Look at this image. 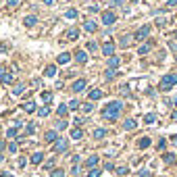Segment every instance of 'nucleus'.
Masks as SVG:
<instances>
[{
	"instance_id": "7",
	"label": "nucleus",
	"mask_w": 177,
	"mask_h": 177,
	"mask_svg": "<svg viewBox=\"0 0 177 177\" xmlns=\"http://www.w3.org/2000/svg\"><path fill=\"white\" fill-rule=\"evenodd\" d=\"M102 54H104V56H108V58H111V56H115V44H113V42H106V44L102 46Z\"/></svg>"
},
{
	"instance_id": "23",
	"label": "nucleus",
	"mask_w": 177,
	"mask_h": 177,
	"mask_svg": "<svg viewBox=\"0 0 177 177\" xmlns=\"http://www.w3.org/2000/svg\"><path fill=\"white\" fill-rule=\"evenodd\" d=\"M115 75H117V69H106L104 79H115Z\"/></svg>"
},
{
	"instance_id": "40",
	"label": "nucleus",
	"mask_w": 177,
	"mask_h": 177,
	"mask_svg": "<svg viewBox=\"0 0 177 177\" xmlns=\"http://www.w3.org/2000/svg\"><path fill=\"white\" fill-rule=\"evenodd\" d=\"M88 177H100V169H92L88 173Z\"/></svg>"
},
{
	"instance_id": "44",
	"label": "nucleus",
	"mask_w": 177,
	"mask_h": 177,
	"mask_svg": "<svg viewBox=\"0 0 177 177\" xmlns=\"http://www.w3.org/2000/svg\"><path fill=\"white\" fill-rule=\"evenodd\" d=\"M25 165H27V158L21 156V158H19V167H25Z\"/></svg>"
},
{
	"instance_id": "2",
	"label": "nucleus",
	"mask_w": 177,
	"mask_h": 177,
	"mask_svg": "<svg viewBox=\"0 0 177 177\" xmlns=\"http://www.w3.org/2000/svg\"><path fill=\"white\" fill-rule=\"evenodd\" d=\"M175 84H177V73H169V75H165V77L161 79L158 90H161V92H169V90L173 88Z\"/></svg>"
},
{
	"instance_id": "34",
	"label": "nucleus",
	"mask_w": 177,
	"mask_h": 177,
	"mask_svg": "<svg viewBox=\"0 0 177 177\" xmlns=\"http://www.w3.org/2000/svg\"><path fill=\"white\" fill-rule=\"evenodd\" d=\"M6 137L10 140V137H17V127H10L8 131H6Z\"/></svg>"
},
{
	"instance_id": "20",
	"label": "nucleus",
	"mask_w": 177,
	"mask_h": 177,
	"mask_svg": "<svg viewBox=\"0 0 177 177\" xmlns=\"http://www.w3.org/2000/svg\"><path fill=\"white\" fill-rule=\"evenodd\" d=\"M106 129H102V127H98V129H94V137H96V140H102V137H104V135H106Z\"/></svg>"
},
{
	"instance_id": "48",
	"label": "nucleus",
	"mask_w": 177,
	"mask_h": 177,
	"mask_svg": "<svg viewBox=\"0 0 177 177\" xmlns=\"http://www.w3.org/2000/svg\"><path fill=\"white\" fill-rule=\"evenodd\" d=\"M19 4V0H8V6H17Z\"/></svg>"
},
{
	"instance_id": "14",
	"label": "nucleus",
	"mask_w": 177,
	"mask_h": 177,
	"mask_svg": "<svg viewBox=\"0 0 177 177\" xmlns=\"http://www.w3.org/2000/svg\"><path fill=\"white\" fill-rule=\"evenodd\" d=\"M88 98L90 100H100V98H102V90H92L88 94Z\"/></svg>"
},
{
	"instance_id": "15",
	"label": "nucleus",
	"mask_w": 177,
	"mask_h": 177,
	"mask_svg": "<svg viewBox=\"0 0 177 177\" xmlns=\"http://www.w3.org/2000/svg\"><path fill=\"white\" fill-rule=\"evenodd\" d=\"M152 50V42H146L144 46H140V50H137V54H148Z\"/></svg>"
},
{
	"instance_id": "49",
	"label": "nucleus",
	"mask_w": 177,
	"mask_h": 177,
	"mask_svg": "<svg viewBox=\"0 0 177 177\" xmlns=\"http://www.w3.org/2000/svg\"><path fill=\"white\" fill-rule=\"evenodd\" d=\"M177 4V0H167V6H175Z\"/></svg>"
},
{
	"instance_id": "36",
	"label": "nucleus",
	"mask_w": 177,
	"mask_h": 177,
	"mask_svg": "<svg viewBox=\"0 0 177 177\" xmlns=\"http://www.w3.org/2000/svg\"><path fill=\"white\" fill-rule=\"evenodd\" d=\"M79 106H81V104H79L77 100H71V102H69V108H71V111H77Z\"/></svg>"
},
{
	"instance_id": "50",
	"label": "nucleus",
	"mask_w": 177,
	"mask_h": 177,
	"mask_svg": "<svg viewBox=\"0 0 177 177\" xmlns=\"http://www.w3.org/2000/svg\"><path fill=\"white\" fill-rule=\"evenodd\" d=\"M171 119H173V121H177V111H173V113H171Z\"/></svg>"
},
{
	"instance_id": "16",
	"label": "nucleus",
	"mask_w": 177,
	"mask_h": 177,
	"mask_svg": "<svg viewBox=\"0 0 177 177\" xmlns=\"http://www.w3.org/2000/svg\"><path fill=\"white\" fill-rule=\"evenodd\" d=\"M67 113H69V104H60V106L56 108V115H58V117H65Z\"/></svg>"
},
{
	"instance_id": "11",
	"label": "nucleus",
	"mask_w": 177,
	"mask_h": 177,
	"mask_svg": "<svg viewBox=\"0 0 177 177\" xmlns=\"http://www.w3.org/2000/svg\"><path fill=\"white\" fill-rule=\"evenodd\" d=\"M119 65H121V58L119 56H111L108 58V69H117Z\"/></svg>"
},
{
	"instance_id": "30",
	"label": "nucleus",
	"mask_w": 177,
	"mask_h": 177,
	"mask_svg": "<svg viewBox=\"0 0 177 177\" xmlns=\"http://www.w3.org/2000/svg\"><path fill=\"white\" fill-rule=\"evenodd\" d=\"M137 146H140V148H148V146H150V137H142V140L137 142Z\"/></svg>"
},
{
	"instance_id": "43",
	"label": "nucleus",
	"mask_w": 177,
	"mask_h": 177,
	"mask_svg": "<svg viewBox=\"0 0 177 177\" xmlns=\"http://www.w3.org/2000/svg\"><path fill=\"white\" fill-rule=\"evenodd\" d=\"M8 150H10V152H17V144L10 142V144H8Z\"/></svg>"
},
{
	"instance_id": "41",
	"label": "nucleus",
	"mask_w": 177,
	"mask_h": 177,
	"mask_svg": "<svg viewBox=\"0 0 177 177\" xmlns=\"http://www.w3.org/2000/svg\"><path fill=\"white\" fill-rule=\"evenodd\" d=\"M88 50H92V52L98 50V44H96V42H88Z\"/></svg>"
},
{
	"instance_id": "19",
	"label": "nucleus",
	"mask_w": 177,
	"mask_h": 177,
	"mask_svg": "<svg viewBox=\"0 0 177 177\" xmlns=\"http://www.w3.org/2000/svg\"><path fill=\"white\" fill-rule=\"evenodd\" d=\"M123 127H125V129H135V127H137V121H135V119H127V121L123 123Z\"/></svg>"
},
{
	"instance_id": "21",
	"label": "nucleus",
	"mask_w": 177,
	"mask_h": 177,
	"mask_svg": "<svg viewBox=\"0 0 177 177\" xmlns=\"http://www.w3.org/2000/svg\"><path fill=\"white\" fill-rule=\"evenodd\" d=\"M71 137H73V140H81V137H84V131H81L79 127H75V129L71 131Z\"/></svg>"
},
{
	"instance_id": "9",
	"label": "nucleus",
	"mask_w": 177,
	"mask_h": 177,
	"mask_svg": "<svg viewBox=\"0 0 177 177\" xmlns=\"http://www.w3.org/2000/svg\"><path fill=\"white\" fill-rule=\"evenodd\" d=\"M84 29L90 31V34H94V31L98 29V25H96V21H86V23H84Z\"/></svg>"
},
{
	"instance_id": "54",
	"label": "nucleus",
	"mask_w": 177,
	"mask_h": 177,
	"mask_svg": "<svg viewBox=\"0 0 177 177\" xmlns=\"http://www.w3.org/2000/svg\"><path fill=\"white\" fill-rule=\"evenodd\" d=\"M2 75H4V67H0V79H2Z\"/></svg>"
},
{
	"instance_id": "51",
	"label": "nucleus",
	"mask_w": 177,
	"mask_h": 177,
	"mask_svg": "<svg viewBox=\"0 0 177 177\" xmlns=\"http://www.w3.org/2000/svg\"><path fill=\"white\" fill-rule=\"evenodd\" d=\"M4 148H6V146H4V142H2V140H0V152H2V150H4Z\"/></svg>"
},
{
	"instance_id": "5",
	"label": "nucleus",
	"mask_w": 177,
	"mask_h": 177,
	"mask_svg": "<svg viewBox=\"0 0 177 177\" xmlns=\"http://www.w3.org/2000/svg\"><path fill=\"white\" fill-rule=\"evenodd\" d=\"M67 148H69V142H67V140H63V137H58V140L54 142V150H56V152H65Z\"/></svg>"
},
{
	"instance_id": "46",
	"label": "nucleus",
	"mask_w": 177,
	"mask_h": 177,
	"mask_svg": "<svg viewBox=\"0 0 177 177\" xmlns=\"http://www.w3.org/2000/svg\"><path fill=\"white\" fill-rule=\"evenodd\" d=\"M111 4H113V6H121V4H123V0H111Z\"/></svg>"
},
{
	"instance_id": "17",
	"label": "nucleus",
	"mask_w": 177,
	"mask_h": 177,
	"mask_svg": "<svg viewBox=\"0 0 177 177\" xmlns=\"http://www.w3.org/2000/svg\"><path fill=\"white\" fill-rule=\"evenodd\" d=\"M42 161H44V152H36V154L31 156V163H34V165H40Z\"/></svg>"
},
{
	"instance_id": "6",
	"label": "nucleus",
	"mask_w": 177,
	"mask_h": 177,
	"mask_svg": "<svg viewBox=\"0 0 177 177\" xmlns=\"http://www.w3.org/2000/svg\"><path fill=\"white\" fill-rule=\"evenodd\" d=\"M86 86H88V81H86V79H77V81H73L71 90H73L75 94H79V92H84V90H86Z\"/></svg>"
},
{
	"instance_id": "13",
	"label": "nucleus",
	"mask_w": 177,
	"mask_h": 177,
	"mask_svg": "<svg viewBox=\"0 0 177 177\" xmlns=\"http://www.w3.org/2000/svg\"><path fill=\"white\" fill-rule=\"evenodd\" d=\"M75 58H77V63H88V54L84 52V50H77V54H75Z\"/></svg>"
},
{
	"instance_id": "39",
	"label": "nucleus",
	"mask_w": 177,
	"mask_h": 177,
	"mask_svg": "<svg viewBox=\"0 0 177 177\" xmlns=\"http://www.w3.org/2000/svg\"><path fill=\"white\" fill-rule=\"evenodd\" d=\"M65 127H67V121H63V119L56 121V129H65Z\"/></svg>"
},
{
	"instance_id": "35",
	"label": "nucleus",
	"mask_w": 177,
	"mask_h": 177,
	"mask_svg": "<svg viewBox=\"0 0 177 177\" xmlns=\"http://www.w3.org/2000/svg\"><path fill=\"white\" fill-rule=\"evenodd\" d=\"M52 177H65V171L63 169H52Z\"/></svg>"
},
{
	"instance_id": "29",
	"label": "nucleus",
	"mask_w": 177,
	"mask_h": 177,
	"mask_svg": "<svg viewBox=\"0 0 177 177\" xmlns=\"http://www.w3.org/2000/svg\"><path fill=\"white\" fill-rule=\"evenodd\" d=\"M23 111H27V113H34V111H36V104H34V102H25V104H23Z\"/></svg>"
},
{
	"instance_id": "18",
	"label": "nucleus",
	"mask_w": 177,
	"mask_h": 177,
	"mask_svg": "<svg viewBox=\"0 0 177 177\" xmlns=\"http://www.w3.org/2000/svg\"><path fill=\"white\" fill-rule=\"evenodd\" d=\"M163 161H165L167 165H171V163H177L175 154H171V152H167V154H163Z\"/></svg>"
},
{
	"instance_id": "3",
	"label": "nucleus",
	"mask_w": 177,
	"mask_h": 177,
	"mask_svg": "<svg viewBox=\"0 0 177 177\" xmlns=\"http://www.w3.org/2000/svg\"><path fill=\"white\" fill-rule=\"evenodd\" d=\"M150 31H152V27H150V25H142V27L135 31V36H133V38H135L137 42H142V40H146V38L150 36Z\"/></svg>"
},
{
	"instance_id": "33",
	"label": "nucleus",
	"mask_w": 177,
	"mask_h": 177,
	"mask_svg": "<svg viewBox=\"0 0 177 177\" xmlns=\"http://www.w3.org/2000/svg\"><path fill=\"white\" fill-rule=\"evenodd\" d=\"M23 90H25V86H23V84H19L17 88L13 90V94H15V96H19V94H23Z\"/></svg>"
},
{
	"instance_id": "28",
	"label": "nucleus",
	"mask_w": 177,
	"mask_h": 177,
	"mask_svg": "<svg viewBox=\"0 0 177 177\" xmlns=\"http://www.w3.org/2000/svg\"><path fill=\"white\" fill-rule=\"evenodd\" d=\"M0 81H2V84H6V86H8V84H13V75H10V73H4Z\"/></svg>"
},
{
	"instance_id": "1",
	"label": "nucleus",
	"mask_w": 177,
	"mask_h": 177,
	"mask_svg": "<svg viewBox=\"0 0 177 177\" xmlns=\"http://www.w3.org/2000/svg\"><path fill=\"white\" fill-rule=\"evenodd\" d=\"M121 111H123V102H121V100H113V102H108V104L102 108V117H104L106 121H117L119 115H121Z\"/></svg>"
},
{
	"instance_id": "4",
	"label": "nucleus",
	"mask_w": 177,
	"mask_h": 177,
	"mask_svg": "<svg viewBox=\"0 0 177 177\" xmlns=\"http://www.w3.org/2000/svg\"><path fill=\"white\" fill-rule=\"evenodd\" d=\"M115 21H117V15H115L113 10H104V13H102V23H104V25H113Z\"/></svg>"
},
{
	"instance_id": "52",
	"label": "nucleus",
	"mask_w": 177,
	"mask_h": 177,
	"mask_svg": "<svg viewBox=\"0 0 177 177\" xmlns=\"http://www.w3.org/2000/svg\"><path fill=\"white\" fill-rule=\"evenodd\" d=\"M44 4H48V6H50V4H54V0H44Z\"/></svg>"
},
{
	"instance_id": "8",
	"label": "nucleus",
	"mask_w": 177,
	"mask_h": 177,
	"mask_svg": "<svg viewBox=\"0 0 177 177\" xmlns=\"http://www.w3.org/2000/svg\"><path fill=\"white\" fill-rule=\"evenodd\" d=\"M69 60H71V54H69V52H63V54H58V58H56L58 65H67Z\"/></svg>"
},
{
	"instance_id": "32",
	"label": "nucleus",
	"mask_w": 177,
	"mask_h": 177,
	"mask_svg": "<svg viewBox=\"0 0 177 177\" xmlns=\"http://www.w3.org/2000/svg\"><path fill=\"white\" fill-rule=\"evenodd\" d=\"M38 115H40V117H48V115H50V108H48V106H42V108L38 111Z\"/></svg>"
},
{
	"instance_id": "26",
	"label": "nucleus",
	"mask_w": 177,
	"mask_h": 177,
	"mask_svg": "<svg viewBox=\"0 0 177 177\" xmlns=\"http://www.w3.org/2000/svg\"><path fill=\"white\" fill-rule=\"evenodd\" d=\"M65 17H67V19H77V10H75V8H69V10L65 13Z\"/></svg>"
},
{
	"instance_id": "38",
	"label": "nucleus",
	"mask_w": 177,
	"mask_h": 177,
	"mask_svg": "<svg viewBox=\"0 0 177 177\" xmlns=\"http://www.w3.org/2000/svg\"><path fill=\"white\" fill-rule=\"evenodd\" d=\"M81 108H84V113H90V111L94 108V104H92V102H86V104H81Z\"/></svg>"
},
{
	"instance_id": "10",
	"label": "nucleus",
	"mask_w": 177,
	"mask_h": 177,
	"mask_svg": "<svg viewBox=\"0 0 177 177\" xmlns=\"http://www.w3.org/2000/svg\"><path fill=\"white\" fill-rule=\"evenodd\" d=\"M23 23H25V27H34V25L38 23V17H36V15H29V17H25Z\"/></svg>"
},
{
	"instance_id": "31",
	"label": "nucleus",
	"mask_w": 177,
	"mask_h": 177,
	"mask_svg": "<svg viewBox=\"0 0 177 177\" xmlns=\"http://www.w3.org/2000/svg\"><path fill=\"white\" fill-rule=\"evenodd\" d=\"M131 40H133L131 36H123V38H121V46H123V48L129 46V44H131Z\"/></svg>"
},
{
	"instance_id": "27",
	"label": "nucleus",
	"mask_w": 177,
	"mask_h": 177,
	"mask_svg": "<svg viewBox=\"0 0 177 177\" xmlns=\"http://www.w3.org/2000/svg\"><path fill=\"white\" fill-rule=\"evenodd\" d=\"M77 36H79L77 29H69V31H67V38H69V40H77Z\"/></svg>"
},
{
	"instance_id": "22",
	"label": "nucleus",
	"mask_w": 177,
	"mask_h": 177,
	"mask_svg": "<svg viewBox=\"0 0 177 177\" xmlns=\"http://www.w3.org/2000/svg\"><path fill=\"white\" fill-rule=\"evenodd\" d=\"M54 75H56V67H54V65L46 67V77H54Z\"/></svg>"
},
{
	"instance_id": "47",
	"label": "nucleus",
	"mask_w": 177,
	"mask_h": 177,
	"mask_svg": "<svg viewBox=\"0 0 177 177\" xmlns=\"http://www.w3.org/2000/svg\"><path fill=\"white\" fill-rule=\"evenodd\" d=\"M127 171H129V169H127V167H121V169H119V175H125V173H127Z\"/></svg>"
},
{
	"instance_id": "55",
	"label": "nucleus",
	"mask_w": 177,
	"mask_h": 177,
	"mask_svg": "<svg viewBox=\"0 0 177 177\" xmlns=\"http://www.w3.org/2000/svg\"><path fill=\"white\" fill-rule=\"evenodd\" d=\"M0 163H2V154H0Z\"/></svg>"
},
{
	"instance_id": "45",
	"label": "nucleus",
	"mask_w": 177,
	"mask_h": 177,
	"mask_svg": "<svg viewBox=\"0 0 177 177\" xmlns=\"http://www.w3.org/2000/svg\"><path fill=\"white\" fill-rule=\"evenodd\" d=\"M158 148H161V150H165V148H167V142H165V140H161V142H158Z\"/></svg>"
},
{
	"instance_id": "12",
	"label": "nucleus",
	"mask_w": 177,
	"mask_h": 177,
	"mask_svg": "<svg viewBox=\"0 0 177 177\" xmlns=\"http://www.w3.org/2000/svg\"><path fill=\"white\" fill-rule=\"evenodd\" d=\"M44 140H46V142H56V140H58V133L54 131V129H50V131H46Z\"/></svg>"
},
{
	"instance_id": "53",
	"label": "nucleus",
	"mask_w": 177,
	"mask_h": 177,
	"mask_svg": "<svg viewBox=\"0 0 177 177\" xmlns=\"http://www.w3.org/2000/svg\"><path fill=\"white\" fill-rule=\"evenodd\" d=\"M171 142H173V144L177 146V135H173V137H171Z\"/></svg>"
},
{
	"instance_id": "25",
	"label": "nucleus",
	"mask_w": 177,
	"mask_h": 177,
	"mask_svg": "<svg viewBox=\"0 0 177 177\" xmlns=\"http://www.w3.org/2000/svg\"><path fill=\"white\" fill-rule=\"evenodd\" d=\"M86 165H88V167H96V165H98V156H96V154L90 156L88 161H86Z\"/></svg>"
},
{
	"instance_id": "37",
	"label": "nucleus",
	"mask_w": 177,
	"mask_h": 177,
	"mask_svg": "<svg viewBox=\"0 0 177 177\" xmlns=\"http://www.w3.org/2000/svg\"><path fill=\"white\" fill-rule=\"evenodd\" d=\"M42 100H44V102H50V100H52V94H50V92H42Z\"/></svg>"
},
{
	"instance_id": "42",
	"label": "nucleus",
	"mask_w": 177,
	"mask_h": 177,
	"mask_svg": "<svg viewBox=\"0 0 177 177\" xmlns=\"http://www.w3.org/2000/svg\"><path fill=\"white\" fill-rule=\"evenodd\" d=\"M25 131H27V133H34V131H36V125H34V123H29V125H27V129H25Z\"/></svg>"
},
{
	"instance_id": "24",
	"label": "nucleus",
	"mask_w": 177,
	"mask_h": 177,
	"mask_svg": "<svg viewBox=\"0 0 177 177\" xmlns=\"http://www.w3.org/2000/svg\"><path fill=\"white\" fill-rule=\"evenodd\" d=\"M154 121H156V115H154V113H148V115L144 117V123H148V125L154 123Z\"/></svg>"
}]
</instances>
